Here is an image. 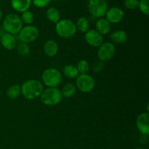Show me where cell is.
<instances>
[{
  "label": "cell",
  "instance_id": "cell-1",
  "mask_svg": "<svg viewBox=\"0 0 149 149\" xmlns=\"http://www.w3.org/2000/svg\"><path fill=\"white\" fill-rule=\"evenodd\" d=\"M21 94L27 100H35L40 97L44 90V85L37 79H29L20 87Z\"/></svg>",
  "mask_w": 149,
  "mask_h": 149
},
{
  "label": "cell",
  "instance_id": "cell-2",
  "mask_svg": "<svg viewBox=\"0 0 149 149\" xmlns=\"http://www.w3.org/2000/svg\"><path fill=\"white\" fill-rule=\"evenodd\" d=\"M55 31L57 34L63 39H70L77 33V28L74 21L68 18L61 19L55 24Z\"/></svg>",
  "mask_w": 149,
  "mask_h": 149
},
{
  "label": "cell",
  "instance_id": "cell-3",
  "mask_svg": "<svg viewBox=\"0 0 149 149\" xmlns=\"http://www.w3.org/2000/svg\"><path fill=\"white\" fill-rule=\"evenodd\" d=\"M3 29L6 33L18 34L23 28V22L20 17L15 13H10L4 17L2 22Z\"/></svg>",
  "mask_w": 149,
  "mask_h": 149
},
{
  "label": "cell",
  "instance_id": "cell-4",
  "mask_svg": "<svg viewBox=\"0 0 149 149\" xmlns=\"http://www.w3.org/2000/svg\"><path fill=\"white\" fill-rule=\"evenodd\" d=\"M62 99L61 90L58 87H47L40 95L41 102L47 106H56L62 101Z\"/></svg>",
  "mask_w": 149,
  "mask_h": 149
},
{
  "label": "cell",
  "instance_id": "cell-5",
  "mask_svg": "<svg viewBox=\"0 0 149 149\" xmlns=\"http://www.w3.org/2000/svg\"><path fill=\"white\" fill-rule=\"evenodd\" d=\"M42 81L47 87H57L62 82V74L55 68H47L42 74Z\"/></svg>",
  "mask_w": 149,
  "mask_h": 149
},
{
  "label": "cell",
  "instance_id": "cell-6",
  "mask_svg": "<svg viewBox=\"0 0 149 149\" xmlns=\"http://www.w3.org/2000/svg\"><path fill=\"white\" fill-rule=\"evenodd\" d=\"M87 9L93 17L98 19L106 15L109 4L106 0H89Z\"/></svg>",
  "mask_w": 149,
  "mask_h": 149
},
{
  "label": "cell",
  "instance_id": "cell-7",
  "mask_svg": "<svg viewBox=\"0 0 149 149\" xmlns=\"http://www.w3.org/2000/svg\"><path fill=\"white\" fill-rule=\"evenodd\" d=\"M76 87L80 92L88 93L93 91L95 87L94 78L89 74H79L76 78Z\"/></svg>",
  "mask_w": 149,
  "mask_h": 149
},
{
  "label": "cell",
  "instance_id": "cell-8",
  "mask_svg": "<svg viewBox=\"0 0 149 149\" xmlns=\"http://www.w3.org/2000/svg\"><path fill=\"white\" fill-rule=\"evenodd\" d=\"M39 31L36 26L33 25H28L22 28L18 33V37L20 42L23 43H31L38 39Z\"/></svg>",
  "mask_w": 149,
  "mask_h": 149
},
{
  "label": "cell",
  "instance_id": "cell-9",
  "mask_svg": "<svg viewBox=\"0 0 149 149\" xmlns=\"http://www.w3.org/2000/svg\"><path fill=\"white\" fill-rule=\"evenodd\" d=\"M116 52V48L112 42H103L98 47L97 52L99 61L105 63L111 61L113 58Z\"/></svg>",
  "mask_w": 149,
  "mask_h": 149
},
{
  "label": "cell",
  "instance_id": "cell-10",
  "mask_svg": "<svg viewBox=\"0 0 149 149\" xmlns=\"http://www.w3.org/2000/svg\"><path fill=\"white\" fill-rule=\"evenodd\" d=\"M84 39L92 47L98 48L103 43V37L95 29H90L84 34Z\"/></svg>",
  "mask_w": 149,
  "mask_h": 149
},
{
  "label": "cell",
  "instance_id": "cell-11",
  "mask_svg": "<svg viewBox=\"0 0 149 149\" xmlns=\"http://www.w3.org/2000/svg\"><path fill=\"white\" fill-rule=\"evenodd\" d=\"M106 19L111 24H117L124 18L125 13L123 10L118 7H112L108 9L106 13Z\"/></svg>",
  "mask_w": 149,
  "mask_h": 149
},
{
  "label": "cell",
  "instance_id": "cell-12",
  "mask_svg": "<svg viewBox=\"0 0 149 149\" xmlns=\"http://www.w3.org/2000/svg\"><path fill=\"white\" fill-rule=\"evenodd\" d=\"M136 127L143 135H149V113L143 112L138 116L136 120Z\"/></svg>",
  "mask_w": 149,
  "mask_h": 149
},
{
  "label": "cell",
  "instance_id": "cell-13",
  "mask_svg": "<svg viewBox=\"0 0 149 149\" xmlns=\"http://www.w3.org/2000/svg\"><path fill=\"white\" fill-rule=\"evenodd\" d=\"M1 45L7 50H13L17 46V40L14 35L8 33H3L0 38Z\"/></svg>",
  "mask_w": 149,
  "mask_h": 149
},
{
  "label": "cell",
  "instance_id": "cell-14",
  "mask_svg": "<svg viewBox=\"0 0 149 149\" xmlns=\"http://www.w3.org/2000/svg\"><path fill=\"white\" fill-rule=\"evenodd\" d=\"M31 4V0H10L12 8L20 13L29 10Z\"/></svg>",
  "mask_w": 149,
  "mask_h": 149
},
{
  "label": "cell",
  "instance_id": "cell-15",
  "mask_svg": "<svg viewBox=\"0 0 149 149\" xmlns=\"http://www.w3.org/2000/svg\"><path fill=\"white\" fill-rule=\"evenodd\" d=\"M111 27V23L104 17L98 18L95 23V30L102 36L108 34L110 32Z\"/></svg>",
  "mask_w": 149,
  "mask_h": 149
},
{
  "label": "cell",
  "instance_id": "cell-16",
  "mask_svg": "<svg viewBox=\"0 0 149 149\" xmlns=\"http://www.w3.org/2000/svg\"><path fill=\"white\" fill-rule=\"evenodd\" d=\"M44 52L48 57L55 56L58 52V45L53 39H49L44 45Z\"/></svg>",
  "mask_w": 149,
  "mask_h": 149
},
{
  "label": "cell",
  "instance_id": "cell-17",
  "mask_svg": "<svg viewBox=\"0 0 149 149\" xmlns=\"http://www.w3.org/2000/svg\"><path fill=\"white\" fill-rule=\"evenodd\" d=\"M110 39L113 44L115 43L121 45V44H124L127 42V33L123 30L114 31L110 34Z\"/></svg>",
  "mask_w": 149,
  "mask_h": 149
},
{
  "label": "cell",
  "instance_id": "cell-18",
  "mask_svg": "<svg viewBox=\"0 0 149 149\" xmlns=\"http://www.w3.org/2000/svg\"><path fill=\"white\" fill-rule=\"evenodd\" d=\"M46 17L49 22L56 24L61 20V13L55 7H49L46 11Z\"/></svg>",
  "mask_w": 149,
  "mask_h": 149
},
{
  "label": "cell",
  "instance_id": "cell-19",
  "mask_svg": "<svg viewBox=\"0 0 149 149\" xmlns=\"http://www.w3.org/2000/svg\"><path fill=\"white\" fill-rule=\"evenodd\" d=\"M77 30L81 33H85L88 30H90V21L85 17H80L77 19V23H75Z\"/></svg>",
  "mask_w": 149,
  "mask_h": 149
},
{
  "label": "cell",
  "instance_id": "cell-20",
  "mask_svg": "<svg viewBox=\"0 0 149 149\" xmlns=\"http://www.w3.org/2000/svg\"><path fill=\"white\" fill-rule=\"evenodd\" d=\"M76 93H77V87L72 83H68L64 85L61 90L62 96L65 98H70L73 97Z\"/></svg>",
  "mask_w": 149,
  "mask_h": 149
},
{
  "label": "cell",
  "instance_id": "cell-21",
  "mask_svg": "<svg viewBox=\"0 0 149 149\" xmlns=\"http://www.w3.org/2000/svg\"><path fill=\"white\" fill-rule=\"evenodd\" d=\"M63 73L65 77H66L68 79H76L79 74L77 70V67L73 65H67L63 69Z\"/></svg>",
  "mask_w": 149,
  "mask_h": 149
},
{
  "label": "cell",
  "instance_id": "cell-22",
  "mask_svg": "<svg viewBox=\"0 0 149 149\" xmlns=\"http://www.w3.org/2000/svg\"><path fill=\"white\" fill-rule=\"evenodd\" d=\"M21 93L20 86L18 84H13L11 85L7 90V95L9 98L14 100L16 99Z\"/></svg>",
  "mask_w": 149,
  "mask_h": 149
},
{
  "label": "cell",
  "instance_id": "cell-23",
  "mask_svg": "<svg viewBox=\"0 0 149 149\" xmlns=\"http://www.w3.org/2000/svg\"><path fill=\"white\" fill-rule=\"evenodd\" d=\"M20 19H21L23 23H25L27 26L28 25H31L34 20V15L29 10H26V11L23 12L21 13Z\"/></svg>",
  "mask_w": 149,
  "mask_h": 149
},
{
  "label": "cell",
  "instance_id": "cell-24",
  "mask_svg": "<svg viewBox=\"0 0 149 149\" xmlns=\"http://www.w3.org/2000/svg\"><path fill=\"white\" fill-rule=\"evenodd\" d=\"M16 49H17V53L23 57L29 55L31 51L30 47L29 46V45L26 43H23V42L17 44V46H16Z\"/></svg>",
  "mask_w": 149,
  "mask_h": 149
},
{
  "label": "cell",
  "instance_id": "cell-25",
  "mask_svg": "<svg viewBox=\"0 0 149 149\" xmlns=\"http://www.w3.org/2000/svg\"><path fill=\"white\" fill-rule=\"evenodd\" d=\"M76 67H77L79 74H87V72L90 70V64L85 60H81V61H79Z\"/></svg>",
  "mask_w": 149,
  "mask_h": 149
},
{
  "label": "cell",
  "instance_id": "cell-26",
  "mask_svg": "<svg viewBox=\"0 0 149 149\" xmlns=\"http://www.w3.org/2000/svg\"><path fill=\"white\" fill-rule=\"evenodd\" d=\"M149 0H139L138 3V7L140 11L143 14L146 15H148L149 14Z\"/></svg>",
  "mask_w": 149,
  "mask_h": 149
},
{
  "label": "cell",
  "instance_id": "cell-27",
  "mask_svg": "<svg viewBox=\"0 0 149 149\" xmlns=\"http://www.w3.org/2000/svg\"><path fill=\"white\" fill-rule=\"evenodd\" d=\"M139 0H125L124 4L128 10H135L138 7Z\"/></svg>",
  "mask_w": 149,
  "mask_h": 149
},
{
  "label": "cell",
  "instance_id": "cell-28",
  "mask_svg": "<svg viewBox=\"0 0 149 149\" xmlns=\"http://www.w3.org/2000/svg\"><path fill=\"white\" fill-rule=\"evenodd\" d=\"M51 0H31V2L33 3L35 7L38 8H44L49 5Z\"/></svg>",
  "mask_w": 149,
  "mask_h": 149
},
{
  "label": "cell",
  "instance_id": "cell-29",
  "mask_svg": "<svg viewBox=\"0 0 149 149\" xmlns=\"http://www.w3.org/2000/svg\"><path fill=\"white\" fill-rule=\"evenodd\" d=\"M103 63L101 62L100 61H95V62L93 63V69L94 71V72L95 73H99L103 70Z\"/></svg>",
  "mask_w": 149,
  "mask_h": 149
},
{
  "label": "cell",
  "instance_id": "cell-30",
  "mask_svg": "<svg viewBox=\"0 0 149 149\" xmlns=\"http://www.w3.org/2000/svg\"><path fill=\"white\" fill-rule=\"evenodd\" d=\"M2 17H3V15H2V12H1V10H0V20L2 19Z\"/></svg>",
  "mask_w": 149,
  "mask_h": 149
},
{
  "label": "cell",
  "instance_id": "cell-31",
  "mask_svg": "<svg viewBox=\"0 0 149 149\" xmlns=\"http://www.w3.org/2000/svg\"><path fill=\"white\" fill-rule=\"evenodd\" d=\"M135 149H143V148H135Z\"/></svg>",
  "mask_w": 149,
  "mask_h": 149
},
{
  "label": "cell",
  "instance_id": "cell-32",
  "mask_svg": "<svg viewBox=\"0 0 149 149\" xmlns=\"http://www.w3.org/2000/svg\"><path fill=\"white\" fill-rule=\"evenodd\" d=\"M0 97H1V90H0Z\"/></svg>",
  "mask_w": 149,
  "mask_h": 149
},
{
  "label": "cell",
  "instance_id": "cell-33",
  "mask_svg": "<svg viewBox=\"0 0 149 149\" xmlns=\"http://www.w3.org/2000/svg\"><path fill=\"white\" fill-rule=\"evenodd\" d=\"M0 79H1V73H0Z\"/></svg>",
  "mask_w": 149,
  "mask_h": 149
}]
</instances>
